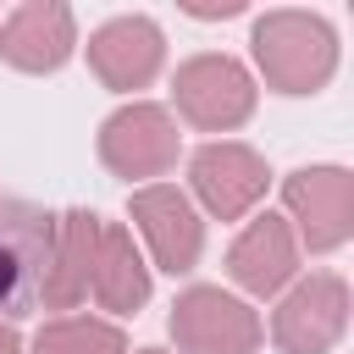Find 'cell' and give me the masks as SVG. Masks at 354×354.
<instances>
[{"label":"cell","instance_id":"1","mask_svg":"<svg viewBox=\"0 0 354 354\" xmlns=\"http://www.w3.org/2000/svg\"><path fill=\"white\" fill-rule=\"evenodd\" d=\"M254 61L277 94H315L337 72V33L315 11H266L254 22Z\"/></svg>","mask_w":354,"mask_h":354},{"label":"cell","instance_id":"2","mask_svg":"<svg viewBox=\"0 0 354 354\" xmlns=\"http://www.w3.org/2000/svg\"><path fill=\"white\" fill-rule=\"evenodd\" d=\"M50 243H55V216L17 194H0V315H28L39 304Z\"/></svg>","mask_w":354,"mask_h":354},{"label":"cell","instance_id":"3","mask_svg":"<svg viewBox=\"0 0 354 354\" xmlns=\"http://www.w3.org/2000/svg\"><path fill=\"white\" fill-rule=\"evenodd\" d=\"M171 94H177V111L194 127H205V133H232L254 111V77L232 55H194V61H183L177 77H171Z\"/></svg>","mask_w":354,"mask_h":354},{"label":"cell","instance_id":"4","mask_svg":"<svg viewBox=\"0 0 354 354\" xmlns=\"http://www.w3.org/2000/svg\"><path fill=\"white\" fill-rule=\"evenodd\" d=\"M171 337L183 354H254L260 348V315L221 293V288H188L171 304Z\"/></svg>","mask_w":354,"mask_h":354},{"label":"cell","instance_id":"5","mask_svg":"<svg viewBox=\"0 0 354 354\" xmlns=\"http://www.w3.org/2000/svg\"><path fill=\"white\" fill-rule=\"evenodd\" d=\"M348 326V282L337 271H310L271 315V337L282 354H326Z\"/></svg>","mask_w":354,"mask_h":354},{"label":"cell","instance_id":"6","mask_svg":"<svg viewBox=\"0 0 354 354\" xmlns=\"http://www.w3.org/2000/svg\"><path fill=\"white\" fill-rule=\"evenodd\" d=\"M100 160L116 177H160L177 160V122L166 116V105L133 100L116 116H105V127H100Z\"/></svg>","mask_w":354,"mask_h":354},{"label":"cell","instance_id":"7","mask_svg":"<svg viewBox=\"0 0 354 354\" xmlns=\"http://www.w3.org/2000/svg\"><path fill=\"white\" fill-rule=\"evenodd\" d=\"M282 199H288V210H293V221H299V232H304V243L315 254L348 243V232H354V177L343 166H299V171H288Z\"/></svg>","mask_w":354,"mask_h":354},{"label":"cell","instance_id":"8","mask_svg":"<svg viewBox=\"0 0 354 354\" xmlns=\"http://www.w3.org/2000/svg\"><path fill=\"white\" fill-rule=\"evenodd\" d=\"M127 210H133V221H138V232H144V243H149V254H155L160 271L177 277V271H194V266H199L205 227H199V216H194V205H188L183 188L149 183V188L133 194Z\"/></svg>","mask_w":354,"mask_h":354},{"label":"cell","instance_id":"9","mask_svg":"<svg viewBox=\"0 0 354 354\" xmlns=\"http://www.w3.org/2000/svg\"><path fill=\"white\" fill-rule=\"evenodd\" d=\"M160 61H166V39H160V28L149 22V17H111L94 39H88V66H94V77L105 83V88H144L155 72H160Z\"/></svg>","mask_w":354,"mask_h":354},{"label":"cell","instance_id":"10","mask_svg":"<svg viewBox=\"0 0 354 354\" xmlns=\"http://www.w3.org/2000/svg\"><path fill=\"white\" fill-rule=\"evenodd\" d=\"M188 171H194V194H199L205 210L221 216V221H238V216L254 210V199L266 194V160H260L249 144H232V138L205 144Z\"/></svg>","mask_w":354,"mask_h":354},{"label":"cell","instance_id":"11","mask_svg":"<svg viewBox=\"0 0 354 354\" xmlns=\"http://www.w3.org/2000/svg\"><path fill=\"white\" fill-rule=\"evenodd\" d=\"M77 44L72 11L55 0H28L0 22V61L17 72H55Z\"/></svg>","mask_w":354,"mask_h":354},{"label":"cell","instance_id":"12","mask_svg":"<svg viewBox=\"0 0 354 354\" xmlns=\"http://www.w3.org/2000/svg\"><path fill=\"white\" fill-rule=\"evenodd\" d=\"M293 266H299L293 227H288L282 216H271V210L254 216V221L232 238V249H227V271H232V282H238L243 293H254V299L282 293L288 277H293Z\"/></svg>","mask_w":354,"mask_h":354},{"label":"cell","instance_id":"13","mask_svg":"<svg viewBox=\"0 0 354 354\" xmlns=\"http://www.w3.org/2000/svg\"><path fill=\"white\" fill-rule=\"evenodd\" d=\"M100 216L94 210H66L55 216V243H50V271H44V288L39 299L50 310H72L88 299L94 288V254H100Z\"/></svg>","mask_w":354,"mask_h":354},{"label":"cell","instance_id":"14","mask_svg":"<svg viewBox=\"0 0 354 354\" xmlns=\"http://www.w3.org/2000/svg\"><path fill=\"white\" fill-rule=\"evenodd\" d=\"M88 293L116 315H133L149 299V266L133 249L127 227H100V254H94V288Z\"/></svg>","mask_w":354,"mask_h":354},{"label":"cell","instance_id":"15","mask_svg":"<svg viewBox=\"0 0 354 354\" xmlns=\"http://www.w3.org/2000/svg\"><path fill=\"white\" fill-rule=\"evenodd\" d=\"M33 354H127L122 326L94 321V315H61L50 326H39Z\"/></svg>","mask_w":354,"mask_h":354},{"label":"cell","instance_id":"16","mask_svg":"<svg viewBox=\"0 0 354 354\" xmlns=\"http://www.w3.org/2000/svg\"><path fill=\"white\" fill-rule=\"evenodd\" d=\"M183 11H188V17H238L243 0H221V6H216V0H188Z\"/></svg>","mask_w":354,"mask_h":354},{"label":"cell","instance_id":"17","mask_svg":"<svg viewBox=\"0 0 354 354\" xmlns=\"http://www.w3.org/2000/svg\"><path fill=\"white\" fill-rule=\"evenodd\" d=\"M0 354H17V332L11 326H0Z\"/></svg>","mask_w":354,"mask_h":354},{"label":"cell","instance_id":"18","mask_svg":"<svg viewBox=\"0 0 354 354\" xmlns=\"http://www.w3.org/2000/svg\"><path fill=\"white\" fill-rule=\"evenodd\" d=\"M138 354H166V348H138Z\"/></svg>","mask_w":354,"mask_h":354}]
</instances>
